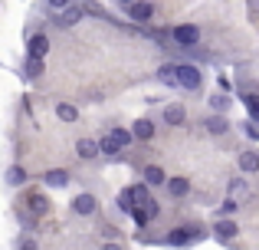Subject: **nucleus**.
Instances as JSON below:
<instances>
[{"instance_id":"obj_1","label":"nucleus","mask_w":259,"mask_h":250,"mask_svg":"<svg viewBox=\"0 0 259 250\" xmlns=\"http://www.w3.org/2000/svg\"><path fill=\"white\" fill-rule=\"evenodd\" d=\"M207 234L210 231L203 224H184V227H171V234L164 237V244L167 247H194L197 240H203Z\"/></svg>"},{"instance_id":"obj_2","label":"nucleus","mask_w":259,"mask_h":250,"mask_svg":"<svg viewBox=\"0 0 259 250\" xmlns=\"http://www.w3.org/2000/svg\"><path fill=\"white\" fill-rule=\"evenodd\" d=\"M174 73H177V89H184V92H200L203 89L200 66H194V63H174Z\"/></svg>"},{"instance_id":"obj_3","label":"nucleus","mask_w":259,"mask_h":250,"mask_svg":"<svg viewBox=\"0 0 259 250\" xmlns=\"http://www.w3.org/2000/svg\"><path fill=\"white\" fill-rule=\"evenodd\" d=\"M200 40H203V33L194 23H177L171 30V43L181 46V50H194V46H200Z\"/></svg>"},{"instance_id":"obj_4","label":"nucleus","mask_w":259,"mask_h":250,"mask_svg":"<svg viewBox=\"0 0 259 250\" xmlns=\"http://www.w3.org/2000/svg\"><path fill=\"white\" fill-rule=\"evenodd\" d=\"M125 17L132 20V23L145 26V23H151V20H154V4H151V0H132V4L125 7Z\"/></svg>"},{"instance_id":"obj_5","label":"nucleus","mask_w":259,"mask_h":250,"mask_svg":"<svg viewBox=\"0 0 259 250\" xmlns=\"http://www.w3.org/2000/svg\"><path fill=\"white\" fill-rule=\"evenodd\" d=\"M23 211L30 214V218H46V214H50V198H46L43 191H30L23 198Z\"/></svg>"},{"instance_id":"obj_6","label":"nucleus","mask_w":259,"mask_h":250,"mask_svg":"<svg viewBox=\"0 0 259 250\" xmlns=\"http://www.w3.org/2000/svg\"><path fill=\"white\" fill-rule=\"evenodd\" d=\"M95 211H99V198H95V194L82 191V194L72 198V214H79V218H92Z\"/></svg>"},{"instance_id":"obj_7","label":"nucleus","mask_w":259,"mask_h":250,"mask_svg":"<svg viewBox=\"0 0 259 250\" xmlns=\"http://www.w3.org/2000/svg\"><path fill=\"white\" fill-rule=\"evenodd\" d=\"M26 56L30 59H46L50 56V37H46V33H33V37L26 40Z\"/></svg>"},{"instance_id":"obj_8","label":"nucleus","mask_w":259,"mask_h":250,"mask_svg":"<svg viewBox=\"0 0 259 250\" xmlns=\"http://www.w3.org/2000/svg\"><path fill=\"white\" fill-rule=\"evenodd\" d=\"M210 234H213L217 240H223V244H230V240H236L240 227H236V221H233V218H220L213 227H210Z\"/></svg>"},{"instance_id":"obj_9","label":"nucleus","mask_w":259,"mask_h":250,"mask_svg":"<svg viewBox=\"0 0 259 250\" xmlns=\"http://www.w3.org/2000/svg\"><path fill=\"white\" fill-rule=\"evenodd\" d=\"M161 119H164V125H171V128H181V125H187V109H184L181 102H171V105H164Z\"/></svg>"},{"instance_id":"obj_10","label":"nucleus","mask_w":259,"mask_h":250,"mask_svg":"<svg viewBox=\"0 0 259 250\" xmlns=\"http://www.w3.org/2000/svg\"><path fill=\"white\" fill-rule=\"evenodd\" d=\"M82 17H85V7H79V4H69L66 10H59V13H56V23L63 26V30H69V26H76Z\"/></svg>"},{"instance_id":"obj_11","label":"nucleus","mask_w":259,"mask_h":250,"mask_svg":"<svg viewBox=\"0 0 259 250\" xmlns=\"http://www.w3.org/2000/svg\"><path fill=\"white\" fill-rule=\"evenodd\" d=\"M164 188H167V194H171L174 201H184V198L190 194V178H184V174H174V178L164 181Z\"/></svg>"},{"instance_id":"obj_12","label":"nucleus","mask_w":259,"mask_h":250,"mask_svg":"<svg viewBox=\"0 0 259 250\" xmlns=\"http://www.w3.org/2000/svg\"><path fill=\"white\" fill-rule=\"evenodd\" d=\"M132 135H135V141H151L158 135V125H154V119H138L132 125Z\"/></svg>"},{"instance_id":"obj_13","label":"nucleus","mask_w":259,"mask_h":250,"mask_svg":"<svg viewBox=\"0 0 259 250\" xmlns=\"http://www.w3.org/2000/svg\"><path fill=\"white\" fill-rule=\"evenodd\" d=\"M141 181H145L148 188H164V181H167V171L161 165H148L145 171H141Z\"/></svg>"},{"instance_id":"obj_14","label":"nucleus","mask_w":259,"mask_h":250,"mask_svg":"<svg viewBox=\"0 0 259 250\" xmlns=\"http://www.w3.org/2000/svg\"><path fill=\"white\" fill-rule=\"evenodd\" d=\"M76 158H79V161L99 158V141H95V138H79V141H76Z\"/></svg>"},{"instance_id":"obj_15","label":"nucleus","mask_w":259,"mask_h":250,"mask_svg":"<svg viewBox=\"0 0 259 250\" xmlns=\"http://www.w3.org/2000/svg\"><path fill=\"white\" fill-rule=\"evenodd\" d=\"M95 141H99V155H105V158H118V155L125 152V148H121V145H118V141H115L108 132H105V135H99Z\"/></svg>"},{"instance_id":"obj_16","label":"nucleus","mask_w":259,"mask_h":250,"mask_svg":"<svg viewBox=\"0 0 259 250\" xmlns=\"http://www.w3.org/2000/svg\"><path fill=\"white\" fill-rule=\"evenodd\" d=\"M43 185H46V188H56V191H59V188L69 185V171H63V168H50V171L43 174Z\"/></svg>"},{"instance_id":"obj_17","label":"nucleus","mask_w":259,"mask_h":250,"mask_svg":"<svg viewBox=\"0 0 259 250\" xmlns=\"http://www.w3.org/2000/svg\"><path fill=\"white\" fill-rule=\"evenodd\" d=\"M240 171H243V174H256V171H259V152H256V148L240 152Z\"/></svg>"},{"instance_id":"obj_18","label":"nucleus","mask_w":259,"mask_h":250,"mask_svg":"<svg viewBox=\"0 0 259 250\" xmlns=\"http://www.w3.org/2000/svg\"><path fill=\"white\" fill-rule=\"evenodd\" d=\"M203 128H207L210 135H227V128H230V122H227V116H203Z\"/></svg>"},{"instance_id":"obj_19","label":"nucleus","mask_w":259,"mask_h":250,"mask_svg":"<svg viewBox=\"0 0 259 250\" xmlns=\"http://www.w3.org/2000/svg\"><path fill=\"white\" fill-rule=\"evenodd\" d=\"M26 178H30V174H26L23 165H10V168H7V174H4V181H7L10 188H23Z\"/></svg>"},{"instance_id":"obj_20","label":"nucleus","mask_w":259,"mask_h":250,"mask_svg":"<svg viewBox=\"0 0 259 250\" xmlns=\"http://www.w3.org/2000/svg\"><path fill=\"white\" fill-rule=\"evenodd\" d=\"M56 119H59V122H66V125H72L79 119V109L72 102H56Z\"/></svg>"},{"instance_id":"obj_21","label":"nucleus","mask_w":259,"mask_h":250,"mask_svg":"<svg viewBox=\"0 0 259 250\" xmlns=\"http://www.w3.org/2000/svg\"><path fill=\"white\" fill-rule=\"evenodd\" d=\"M128 191H132V198H135V207H141V204H148V201H151V188H148L145 181L128 185Z\"/></svg>"},{"instance_id":"obj_22","label":"nucleus","mask_w":259,"mask_h":250,"mask_svg":"<svg viewBox=\"0 0 259 250\" xmlns=\"http://www.w3.org/2000/svg\"><path fill=\"white\" fill-rule=\"evenodd\" d=\"M108 135H112V138L118 141L121 148H132V145H135V135H132V128H121V125H112V128H108Z\"/></svg>"},{"instance_id":"obj_23","label":"nucleus","mask_w":259,"mask_h":250,"mask_svg":"<svg viewBox=\"0 0 259 250\" xmlns=\"http://www.w3.org/2000/svg\"><path fill=\"white\" fill-rule=\"evenodd\" d=\"M158 83L171 86V89H177V73H174V63H161L158 66Z\"/></svg>"},{"instance_id":"obj_24","label":"nucleus","mask_w":259,"mask_h":250,"mask_svg":"<svg viewBox=\"0 0 259 250\" xmlns=\"http://www.w3.org/2000/svg\"><path fill=\"white\" fill-rule=\"evenodd\" d=\"M43 69H46L43 59H30V56H26V63H23V76L26 79H39V76H43Z\"/></svg>"},{"instance_id":"obj_25","label":"nucleus","mask_w":259,"mask_h":250,"mask_svg":"<svg viewBox=\"0 0 259 250\" xmlns=\"http://www.w3.org/2000/svg\"><path fill=\"white\" fill-rule=\"evenodd\" d=\"M207 102H210V109H213L217 116H223V112L230 109V102H233V99H230V96H223V92H213V96H210Z\"/></svg>"},{"instance_id":"obj_26","label":"nucleus","mask_w":259,"mask_h":250,"mask_svg":"<svg viewBox=\"0 0 259 250\" xmlns=\"http://www.w3.org/2000/svg\"><path fill=\"white\" fill-rule=\"evenodd\" d=\"M246 191H249L246 178H233V181H230V185H227V198H236V201H240V198H243V194H246Z\"/></svg>"},{"instance_id":"obj_27","label":"nucleus","mask_w":259,"mask_h":250,"mask_svg":"<svg viewBox=\"0 0 259 250\" xmlns=\"http://www.w3.org/2000/svg\"><path fill=\"white\" fill-rule=\"evenodd\" d=\"M236 211H240V201H236V198H223L220 207H217L220 218H236Z\"/></svg>"},{"instance_id":"obj_28","label":"nucleus","mask_w":259,"mask_h":250,"mask_svg":"<svg viewBox=\"0 0 259 250\" xmlns=\"http://www.w3.org/2000/svg\"><path fill=\"white\" fill-rule=\"evenodd\" d=\"M115 204H118V211H121V214H132V211H135V198H132V191H128V188H121V191H118V201H115Z\"/></svg>"},{"instance_id":"obj_29","label":"nucleus","mask_w":259,"mask_h":250,"mask_svg":"<svg viewBox=\"0 0 259 250\" xmlns=\"http://www.w3.org/2000/svg\"><path fill=\"white\" fill-rule=\"evenodd\" d=\"M243 105H246L249 119H253V122H259V96H256V92H249V96H243Z\"/></svg>"},{"instance_id":"obj_30","label":"nucleus","mask_w":259,"mask_h":250,"mask_svg":"<svg viewBox=\"0 0 259 250\" xmlns=\"http://www.w3.org/2000/svg\"><path fill=\"white\" fill-rule=\"evenodd\" d=\"M72 0H46V7H50L53 13H59V10H66V7H69Z\"/></svg>"},{"instance_id":"obj_31","label":"nucleus","mask_w":259,"mask_h":250,"mask_svg":"<svg viewBox=\"0 0 259 250\" xmlns=\"http://www.w3.org/2000/svg\"><path fill=\"white\" fill-rule=\"evenodd\" d=\"M99 234H105L108 240H115V237H118V231H115L112 224H99Z\"/></svg>"},{"instance_id":"obj_32","label":"nucleus","mask_w":259,"mask_h":250,"mask_svg":"<svg viewBox=\"0 0 259 250\" xmlns=\"http://www.w3.org/2000/svg\"><path fill=\"white\" fill-rule=\"evenodd\" d=\"M17 250H39V247H36V240H33V237H26V240H20Z\"/></svg>"},{"instance_id":"obj_33","label":"nucleus","mask_w":259,"mask_h":250,"mask_svg":"<svg viewBox=\"0 0 259 250\" xmlns=\"http://www.w3.org/2000/svg\"><path fill=\"white\" fill-rule=\"evenodd\" d=\"M99 250H121V244H118V240H105Z\"/></svg>"},{"instance_id":"obj_34","label":"nucleus","mask_w":259,"mask_h":250,"mask_svg":"<svg viewBox=\"0 0 259 250\" xmlns=\"http://www.w3.org/2000/svg\"><path fill=\"white\" fill-rule=\"evenodd\" d=\"M118 4H125V7H128V4H132V0H118Z\"/></svg>"}]
</instances>
